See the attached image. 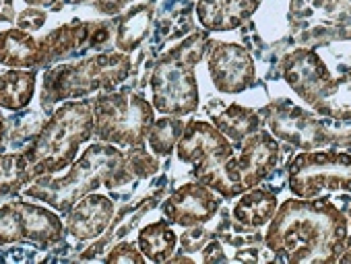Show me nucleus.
<instances>
[{"mask_svg": "<svg viewBox=\"0 0 351 264\" xmlns=\"http://www.w3.org/2000/svg\"><path fill=\"white\" fill-rule=\"evenodd\" d=\"M265 243L281 262L335 264L351 246L347 217L326 198H289L269 221Z\"/></svg>", "mask_w": 351, "mask_h": 264, "instance_id": "obj_1", "label": "nucleus"}, {"mask_svg": "<svg viewBox=\"0 0 351 264\" xmlns=\"http://www.w3.org/2000/svg\"><path fill=\"white\" fill-rule=\"evenodd\" d=\"M124 149L110 143L89 145L79 159H75L64 176H42L25 186V198L40 200L60 215H66L83 196L106 186L118 190L134 182Z\"/></svg>", "mask_w": 351, "mask_h": 264, "instance_id": "obj_2", "label": "nucleus"}, {"mask_svg": "<svg viewBox=\"0 0 351 264\" xmlns=\"http://www.w3.org/2000/svg\"><path fill=\"white\" fill-rule=\"evenodd\" d=\"M93 139V99L62 101L44 122L23 155L32 178L56 176L71 168L83 143Z\"/></svg>", "mask_w": 351, "mask_h": 264, "instance_id": "obj_3", "label": "nucleus"}, {"mask_svg": "<svg viewBox=\"0 0 351 264\" xmlns=\"http://www.w3.org/2000/svg\"><path fill=\"white\" fill-rule=\"evenodd\" d=\"M132 72V60L126 52H97L93 56L60 62L44 72L40 105L50 116L58 103L83 99L95 91H114Z\"/></svg>", "mask_w": 351, "mask_h": 264, "instance_id": "obj_4", "label": "nucleus"}, {"mask_svg": "<svg viewBox=\"0 0 351 264\" xmlns=\"http://www.w3.org/2000/svg\"><path fill=\"white\" fill-rule=\"evenodd\" d=\"M209 31L197 29L165 52L151 70V105L163 116H189L199 109V85L195 66L209 50Z\"/></svg>", "mask_w": 351, "mask_h": 264, "instance_id": "obj_5", "label": "nucleus"}, {"mask_svg": "<svg viewBox=\"0 0 351 264\" xmlns=\"http://www.w3.org/2000/svg\"><path fill=\"white\" fill-rule=\"evenodd\" d=\"M281 75L287 87L318 116L351 120V70L332 77L314 50L300 48L281 60Z\"/></svg>", "mask_w": 351, "mask_h": 264, "instance_id": "obj_6", "label": "nucleus"}, {"mask_svg": "<svg viewBox=\"0 0 351 264\" xmlns=\"http://www.w3.org/2000/svg\"><path fill=\"white\" fill-rule=\"evenodd\" d=\"M176 155L182 163L193 166V178L221 198H236L244 192L236 174V147L221 132L205 122L191 120L176 145Z\"/></svg>", "mask_w": 351, "mask_h": 264, "instance_id": "obj_7", "label": "nucleus"}, {"mask_svg": "<svg viewBox=\"0 0 351 264\" xmlns=\"http://www.w3.org/2000/svg\"><path fill=\"white\" fill-rule=\"evenodd\" d=\"M155 107L134 89L101 91L93 99V137L120 149L143 147L155 122Z\"/></svg>", "mask_w": 351, "mask_h": 264, "instance_id": "obj_8", "label": "nucleus"}, {"mask_svg": "<svg viewBox=\"0 0 351 264\" xmlns=\"http://www.w3.org/2000/svg\"><path fill=\"white\" fill-rule=\"evenodd\" d=\"M293 196L314 198L320 192H351V155L341 151H306L287 166Z\"/></svg>", "mask_w": 351, "mask_h": 264, "instance_id": "obj_9", "label": "nucleus"}, {"mask_svg": "<svg viewBox=\"0 0 351 264\" xmlns=\"http://www.w3.org/2000/svg\"><path fill=\"white\" fill-rule=\"evenodd\" d=\"M114 29V21H83L73 19L38 40L40 68H50L66 58L83 54L91 48H101Z\"/></svg>", "mask_w": 351, "mask_h": 264, "instance_id": "obj_10", "label": "nucleus"}, {"mask_svg": "<svg viewBox=\"0 0 351 264\" xmlns=\"http://www.w3.org/2000/svg\"><path fill=\"white\" fill-rule=\"evenodd\" d=\"M209 48L211 50H207V68L217 91L236 95L254 85V60L244 46L211 40Z\"/></svg>", "mask_w": 351, "mask_h": 264, "instance_id": "obj_11", "label": "nucleus"}, {"mask_svg": "<svg viewBox=\"0 0 351 264\" xmlns=\"http://www.w3.org/2000/svg\"><path fill=\"white\" fill-rule=\"evenodd\" d=\"M221 207V198L201 182H186L163 204L161 213L167 223L180 227H197L211 221Z\"/></svg>", "mask_w": 351, "mask_h": 264, "instance_id": "obj_12", "label": "nucleus"}, {"mask_svg": "<svg viewBox=\"0 0 351 264\" xmlns=\"http://www.w3.org/2000/svg\"><path fill=\"white\" fill-rule=\"evenodd\" d=\"M238 145L240 155L236 159V174L246 192L250 188H256L265 178H269V174L279 163L281 147L271 132L263 128L252 132L250 137H246Z\"/></svg>", "mask_w": 351, "mask_h": 264, "instance_id": "obj_13", "label": "nucleus"}, {"mask_svg": "<svg viewBox=\"0 0 351 264\" xmlns=\"http://www.w3.org/2000/svg\"><path fill=\"white\" fill-rule=\"evenodd\" d=\"M263 120L271 126V132L275 137H281L298 147H316L324 143V128L304 109L281 101L271 103L267 109L261 111Z\"/></svg>", "mask_w": 351, "mask_h": 264, "instance_id": "obj_14", "label": "nucleus"}, {"mask_svg": "<svg viewBox=\"0 0 351 264\" xmlns=\"http://www.w3.org/2000/svg\"><path fill=\"white\" fill-rule=\"evenodd\" d=\"M114 202L97 192L83 196L66 213L64 229L71 237L79 241H89L101 237L114 221Z\"/></svg>", "mask_w": 351, "mask_h": 264, "instance_id": "obj_15", "label": "nucleus"}, {"mask_svg": "<svg viewBox=\"0 0 351 264\" xmlns=\"http://www.w3.org/2000/svg\"><path fill=\"white\" fill-rule=\"evenodd\" d=\"M13 204L17 207L21 221H23V235L25 243L50 250L64 239V223L56 211H50L42 204H34L23 198H15Z\"/></svg>", "mask_w": 351, "mask_h": 264, "instance_id": "obj_16", "label": "nucleus"}, {"mask_svg": "<svg viewBox=\"0 0 351 264\" xmlns=\"http://www.w3.org/2000/svg\"><path fill=\"white\" fill-rule=\"evenodd\" d=\"M258 9V0H199L197 17L203 29L234 31L242 27Z\"/></svg>", "mask_w": 351, "mask_h": 264, "instance_id": "obj_17", "label": "nucleus"}, {"mask_svg": "<svg viewBox=\"0 0 351 264\" xmlns=\"http://www.w3.org/2000/svg\"><path fill=\"white\" fill-rule=\"evenodd\" d=\"M40 60L38 40L19 27L0 31V64L7 68H36Z\"/></svg>", "mask_w": 351, "mask_h": 264, "instance_id": "obj_18", "label": "nucleus"}, {"mask_svg": "<svg viewBox=\"0 0 351 264\" xmlns=\"http://www.w3.org/2000/svg\"><path fill=\"white\" fill-rule=\"evenodd\" d=\"M36 93L34 68H7L0 72V107L7 111H23Z\"/></svg>", "mask_w": 351, "mask_h": 264, "instance_id": "obj_19", "label": "nucleus"}, {"mask_svg": "<svg viewBox=\"0 0 351 264\" xmlns=\"http://www.w3.org/2000/svg\"><path fill=\"white\" fill-rule=\"evenodd\" d=\"M242 198L234 207V219L244 227H263L277 213V196L269 190L250 188L240 194Z\"/></svg>", "mask_w": 351, "mask_h": 264, "instance_id": "obj_20", "label": "nucleus"}, {"mask_svg": "<svg viewBox=\"0 0 351 264\" xmlns=\"http://www.w3.org/2000/svg\"><path fill=\"white\" fill-rule=\"evenodd\" d=\"M211 122L232 143L244 141L246 137H250L252 132L261 130V126H263V118L258 111L242 107L238 103H232L221 114L211 116Z\"/></svg>", "mask_w": 351, "mask_h": 264, "instance_id": "obj_21", "label": "nucleus"}, {"mask_svg": "<svg viewBox=\"0 0 351 264\" xmlns=\"http://www.w3.org/2000/svg\"><path fill=\"white\" fill-rule=\"evenodd\" d=\"M178 235H176L167 221H155L145 225L138 231V250L151 262H167L171 260Z\"/></svg>", "mask_w": 351, "mask_h": 264, "instance_id": "obj_22", "label": "nucleus"}, {"mask_svg": "<svg viewBox=\"0 0 351 264\" xmlns=\"http://www.w3.org/2000/svg\"><path fill=\"white\" fill-rule=\"evenodd\" d=\"M151 11L153 5H138L132 7L118 23L116 27V48L120 52H132L141 46V42L145 40L147 31H149V23H151Z\"/></svg>", "mask_w": 351, "mask_h": 264, "instance_id": "obj_23", "label": "nucleus"}, {"mask_svg": "<svg viewBox=\"0 0 351 264\" xmlns=\"http://www.w3.org/2000/svg\"><path fill=\"white\" fill-rule=\"evenodd\" d=\"M32 182L34 178L23 151L0 153V198L19 194V190H23Z\"/></svg>", "mask_w": 351, "mask_h": 264, "instance_id": "obj_24", "label": "nucleus"}, {"mask_svg": "<svg viewBox=\"0 0 351 264\" xmlns=\"http://www.w3.org/2000/svg\"><path fill=\"white\" fill-rule=\"evenodd\" d=\"M186 128V122L180 116H163L159 120L153 122L149 135H147V143L149 149L155 157H167L171 155V151L178 145L182 132Z\"/></svg>", "mask_w": 351, "mask_h": 264, "instance_id": "obj_25", "label": "nucleus"}, {"mask_svg": "<svg viewBox=\"0 0 351 264\" xmlns=\"http://www.w3.org/2000/svg\"><path fill=\"white\" fill-rule=\"evenodd\" d=\"M46 120L38 118V114H19V116H13V120H7V141L11 145H25V143H32L40 128L44 126ZM5 141V143H7Z\"/></svg>", "mask_w": 351, "mask_h": 264, "instance_id": "obj_26", "label": "nucleus"}, {"mask_svg": "<svg viewBox=\"0 0 351 264\" xmlns=\"http://www.w3.org/2000/svg\"><path fill=\"white\" fill-rule=\"evenodd\" d=\"M25 243L23 221L17 207L11 202L0 204V246H17Z\"/></svg>", "mask_w": 351, "mask_h": 264, "instance_id": "obj_27", "label": "nucleus"}, {"mask_svg": "<svg viewBox=\"0 0 351 264\" xmlns=\"http://www.w3.org/2000/svg\"><path fill=\"white\" fill-rule=\"evenodd\" d=\"M126 159H128V166L134 174L136 180H145V178H151L153 174L159 172V157L151 155L145 145L143 147H132V149H126Z\"/></svg>", "mask_w": 351, "mask_h": 264, "instance_id": "obj_28", "label": "nucleus"}, {"mask_svg": "<svg viewBox=\"0 0 351 264\" xmlns=\"http://www.w3.org/2000/svg\"><path fill=\"white\" fill-rule=\"evenodd\" d=\"M104 260H106V262H120V264H124V262L143 264L147 258L143 256V252H141L134 243H130V241H120V243H116V246L108 252V256H106Z\"/></svg>", "mask_w": 351, "mask_h": 264, "instance_id": "obj_29", "label": "nucleus"}, {"mask_svg": "<svg viewBox=\"0 0 351 264\" xmlns=\"http://www.w3.org/2000/svg\"><path fill=\"white\" fill-rule=\"evenodd\" d=\"M48 21V15L44 9H38V7H27L25 11L17 13L15 17V25L23 31H29V34H36L40 31Z\"/></svg>", "mask_w": 351, "mask_h": 264, "instance_id": "obj_30", "label": "nucleus"}, {"mask_svg": "<svg viewBox=\"0 0 351 264\" xmlns=\"http://www.w3.org/2000/svg\"><path fill=\"white\" fill-rule=\"evenodd\" d=\"M209 237V233L201 227V225H197V227H189V231L180 237V241H182V250H195L193 246H199V250L203 248V241Z\"/></svg>", "mask_w": 351, "mask_h": 264, "instance_id": "obj_31", "label": "nucleus"}, {"mask_svg": "<svg viewBox=\"0 0 351 264\" xmlns=\"http://www.w3.org/2000/svg\"><path fill=\"white\" fill-rule=\"evenodd\" d=\"M128 0H91V5L104 15H116L126 7Z\"/></svg>", "mask_w": 351, "mask_h": 264, "instance_id": "obj_32", "label": "nucleus"}, {"mask_svg": "<svg viewBox=\"0 0 351 264\" xmlns=\"http://www.w3.org/2000/svg\"><path fill=\"white\" fill-rule=\"evenodd\" d=\"M15 0H0V23H15Z\"/></svg>", "mask_w": 351, "mask_h": 264, "instance_id": "obj_33", "label": "nucleus"}, {"mask_svg": "<svg viewBox=\"0 0 351 264\" xmlns=\"http://www.w3.org/2000/svg\"><path fill=\"white\" fill-rule=\"evenodd\" d=\"M203 250H205V260L207 262H213V260H226V254H223V250H221V243L219 241H211V243H207V246H203Z\"/></svg>", "mask_w": 351, "mask_h": 264, "instance_id": "obj_34", "label": "nucleus"}, {"mask_svg": "<svg viewBox=\"0 0 351 264\" xmlns=\"http://www.w3.org/2000/svg\"><path fill=\"white\" fill-rule=\"evenodd\" d=\"M27 7H38V9H48V11H62L60 0H23Z\"/></svg>", "mask_w": 351, "mask_h": 264, "instance_id": "obj_35", "label": "nucleus"}, {"mask_svg": "<svg viewBox=\"0 0 351 264\" xmlns=\"http://www.w3.org/2000/svg\"><path fill=\"white\" fill-rule=\"evenodd\" d=\"M5 141H7V120L0 116V147L5 145Z\"/></svg>", "mask_w": 351, "mask_h": 264, "instance_id": "obj_36", "label": "nucleus"}, {"mask_svg": "<svg viewBox=\"0 0 351 264\" xmlns=\"http://www.w3.org/2000/svg\"><path fill=\"white\" fill-rule=\"evenodd\" d=\"M349 223H351V209H349ZM341 262H351V246H349V250L341 256Z\"/></svg>", "mask_w": 351, "mask_h": 264, "instance_id": "obj_37", "label": "nucleus"}, {"mask_svg": "<svg viewBox=\"0 0 351 264\" xmlns=\"http://www.w3.org/2000/svg\"><path fill=\"white\" fill-rule=\"evenodd\" d=\"M71 5H83V3H91V0H66Z\"/></svg>", "mask_w": 351, "mask_h": 264, "instance_id": "obj_38", "label": "nucleus"}]
</instances>
